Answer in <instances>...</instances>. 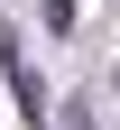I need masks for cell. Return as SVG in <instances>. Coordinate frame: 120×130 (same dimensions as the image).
Segmentation results:
<instances>
[{
    "label": "cell",
    "instance_id": "6da1fadb",
    "mask_svg": "<svg viewBox=\"0 0 120 130\" xmlns=\"http://www.w3.org/2000/svg\"><path fill=\"white\" fill-rule=\"evenodd\" d=\"M65 130H92V121H83V111H65Z\"/></svg>",
    "mask_w": 120,
    "mask_h": 130
}]
</instances>
